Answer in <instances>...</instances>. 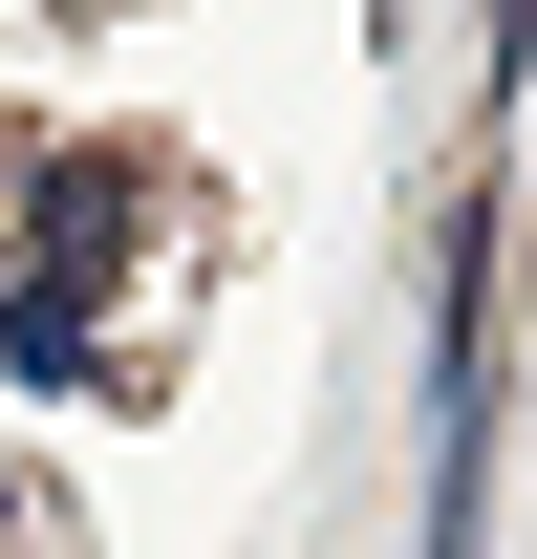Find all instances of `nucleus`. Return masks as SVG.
<instances>
[{
	"label": "nucleus",
	"mask_w": 537,
	"mask_h": 559,
	"mask_svg": "<svg viewBox=\"0 0 537 559\" xmlns=\"http://www.w3.org/2000/svg\"><path fill=\"white\" fill-rule=\"evenodd\" d=\"M0 538H22V474H0Z\"/></svg>",
	"instance_id": "nucleus-2"
},
{
	"label": "nucleus",
	"mask_w": 537,
	"mask_h": 559,
	"mask_svg": "<svg viewBox=\"0 0 537 559\" xmlns=\"http://www.w3.org/2000/svg\"><path fill=\"white\" fill-rule=\"evenodd\" d=\"M130 215H151L130 151H65V173L22 194V301H0L22 388H86V301H108V259H130Z\"/></svg>",
	"instance_id": "nucleus-1"
}]
</instances>
